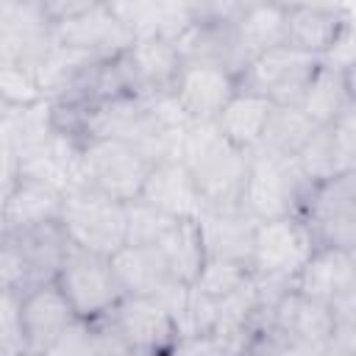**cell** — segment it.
Returning <instances> with one entry per match:
<instances>
[{"label":"cell","instance_id":"obj_21","mask_svg":"<svg viewBox=\"0 0 356 356\" xmlns=\"http://www.w3.org/2000/svg\"><path fill=\"white\" fill-rule=\"evenodd\" d=\"M234 36L242 61L286 44V6L273 3H242L234 19Z\"/></svg>","mask_w":356,"mask_h":356},{"label":"cell","instance_id":"obj_29","mask_svg":"<svg viewBox=\"0 0 356 356\" xmlns=\"http://www.w3.org/2000/svg\"><path fill=\"white\" fill-rule=\"evenodd\" d=\"M125 211H128V245L134 248H153L175 222V217L159 211L142 197L125 203Z\"/></svg>","mask_w":356,"mask_h":356},{"label":"cell","instance_id":"obj_22","mask_svg":"<svg viewBox=\"0 0 356 356\" xmlns=\"http://www.w3.org/2000/svg\"><path fill=\"white\" fill-rule=\"evenodd\" d=\"M348 17V6H286V44L320 58Z\"/></svg>","mask_w":356,"mask_h":356},{"label":"cell","instance_id":"obj_16","mask_svg":"<svg viewBox=\"0 0 356 356\" xmlns=\"http://www.w3.org/2000/svg\"><path fill=\"white\" fill-rule=\"evenodd\" d=\"M61 209L64 192L39 181L17 178V184L3 192V234H22L61 222Z\"/></svg>","mask_w":356,"mask_h":356},{"label":"cell","instance_id":"obj_24","mask_svg":"<svg viewBox=\"0 0 356 356\" xmlns=\"http://www.w3.org/2000/svg\"><path fill=\"white\" fill-rule=\"evenodd\" d=\"M273 108H275L273 100H267L256 92L239 89L231 97V103L222 108V114L217 117V128L234 147L250 153L261 145Z\"/></svg>","mask_w":356,"mask_h":356},{"label":"cell","instance_id":"obj_18","mask_svg":"<svg viewBox=\"0 0 356 356\" xmlns=\"http://www.w3.org/2000/svg\"><path fill=\"white\" fill-rule=\"evenodd\" d=\"M75 317V309L56 281L39 284L22 295V328L33 350H44Z\"/></svg>","mask_w":356,"mask_h":356},{"label":"cell","instance_id":"obj_12","mask_svg":"<svg viewBox=\"0 0 356 356\" xmlns=\"http://www.w3.org/2000/svg\"><path fill=\"white\" fill-rule=\"evenodd\" d=\"M111 314L136 353L170 356L181 339L175 320L156 298H122Z\"/></svg>","mask_w":356,"mask_h":356},{"label":"cell","instance_id":"obj_7","mask_svg":"<svg viewBox=\"0 0 356 356\" xmlns=\"http://www.w3.org/2000/svg\"><path fill=\"white\" fill-rule=\"evenodd\" d=\"M56 284L67 295L70 306L83 320H97L114 312V306L122 300V292L117 286L111 261L106 256H97L92 250H83L70 242L64 261L58 267Z\"/></svg>","mask_w":356,"mask_h":356},{"label":"cell","instance_id":"obj_27","mask_svg":"<svg viewBox=\"0 0 356 356\" xmlns=\"http://www.w3.org/2000/svg\"><path fill=\"white\" fill-rule=\"evenodd\" d=\"M314 134H317V125L298 106H275L259 147L281 156H298Z\"/></svg>","mask_w":356,"mask_h":356},{"label":"cell","instance_id":"obj_39","mask_svg":"<svg viewBox=\"0 0 356 356\" xmlns=\"http://www.w3.org/2000/svg\"><path fill=\"white\" fill-rule=\"evenodd\" d=\"M22 356H47L44 350H28V353H22Z\"/></svg>","mask_w":356,"mask_h":356},{"label":"cell","instance_id":"obj_13","mask_svg":"<svg viewBox=\"0 0 356 356\" xmlns=\"http://www.w3.org/2000/svg\"><path fill=\"white\" fill-rule=\"evenodd\" d=\"M139 197L175 220H200L206 214L203 192L184 161L153 164Z\"/></svg>","mask_w":356,"mask_h":356},{"label":"cell","instance_id":"obj_15","mask_svg":"<svg viewBox=\"0 0 356 356\" xmlns=\"http://www.w3.org/2000/svg\"><path fill=\"white\" fill-rule=\"evenodd\" d=\"M81 147H83V142L78 136L56 131L42 147H36L25 159H19L17 178L39 181V184H47L67 195L70 189L83 184L81 181Z\"/></svg>","mask_w":356,"mask_h":356},{"label":"cell","instance_id":"obj_25","mask_svg":"<svg viewBox=\"0 0 356 356\" xmlns=\"http://www.w3.org/2000/svg\"><path fill=\"white\" fill-rule=\"evenodd\" d=\"M108 261H111V270H114L122 298H156L167 281H175L167 275L164 264L159 261V256L150 248L125 245Z\"/></svg>","mask_w":356,"mask_h":356},{"label":"cell","instance_id":"obj_40","mask_svg":"<svg viewBox=\"0 0 356 356\" xmlns=\"http://www.w3.org/2000/svg\"><path fill=\"white\" fill-rule=\"evenodd\" d=\"M136 356H153V353H136Z\"/></svg>","mask_w":356,"mask_h":356},{"label":"cell","instance_id":"obj_1","mask_svg":"<svg viewBox=\"0 0 356 356\" xmlns=\"http://www.w3.org/2000/svg\"><path fill=\"white\" fill-rule=\"evenodd\" d=\"M181 161L195 175L206 211L242 209V192L248 181V153L234 147L217 128V122H195L186 131Z\"/></svg>","mask_w":356,"mask_h":356},{"label":"cell","instance_id":"obj_26","mask_svg":"<svg viewBox=\"0 0 356 356\" xmlns=\"http://www.w3.org/2000/svg\"><path fill=\"white\" fill-rule=\"evenodd\" d=\"M353 103L350 97V86H348V75L345 72H337V70H328V67H317V72L312 75L298 108L317 125V128H325L331 125L348 106Z\"/></svg>","mask_w":356,"mask_h":356},{"label":"cell","instance_id":"obj_37","mask_svg":"<svg viewBox=\"0 0 356 356\" xmlns=\"http://www.w3.org/2000/svg\"><path fill=\"white\" fill-rule=\"evenodd\" d=\"M323 356H356V353L353 350H345V348H337V345H328L323 350Z\"/></svg>","mask_w":356,"mask_h":356},{"label":"cell","instance_id":"obj_41","mask_svg":"<svg viewBox=\"0 0 356 356\" xmlns=\"http://www.w3.org/2000/svg\"><path fill=\"white\" fill-rule=\"evenodd\" d=\"M353 259H356V248H353Z\"/></svg>","mask_w":356,"mask_h":356},{"label":"cell","instance_id":"obj_31","mask_svg":"<svg viewBox=\"0 0 356 356\" xmlns=\"http://www.w3.org/2000/svg\"><path fill=\"white\" fill-rule=\"evenodd\" d=\"M33 350L22 328V295L3 289L0 298V356H22Z\"/></svg>","mask_w":356,"mask_h":356},{"label":"cell","instance_id":"obj_2","mask_svg":"<svg viewBox=\"0 0 356 356\" xmlns=\"http://www.w3.org/2000/svg\"><path fill=\"white\" fill-rule=\"evenodd\" d=\"M312 189L314 186L306 181L295 156H281L264 147L248 153V181L242 192V209L256 222L303 214Z\"/></svg>","mask_w":356,"mask_h":356},{"label":"cell","instance_id":"obj_32","mask_svg":"<svg viewBox=\"0 0 356 356\" xmlns=\"http://www.w3.org/2000/svg\"><path fill=\"white\" fill-rule=\"evenodd\" d=\"M325 131L334 147L339 175L356 170V103H350L331 125H325Z\"/></svg>","mask_w":356,"mask_h":356},{"label":"cell","instance_id":"obj_4","mask_svg":"<svg viewBox=\"0 0 356 356\" xmlns=\"http://www.w3.org/2000/svg\"><path fill=\"white\" fill-rule=\"evenodd\" d=\"M61 228L72 245L111 259L128 245V211L122 200H114L92 186H75L64 195Z\"/></svg>","mask_w":356,"mask_h":356},{"label":"cell","instance_id":"obj_36","mask_svg":"<svg viewBox=\"0 0 356 356\" xmlns=\"http://www.w3.org/2000/svg\"><path fill=\"white\" fill-rule=\"evenodd\" d=\"M92 331H95V350H97V356H136L134 345L128 342V337L117 325L114 314L92 320Z\"/></svg>","mask_w":356,"mask_h":356},{"label":"cell","instance_id":"obj_35","mask_svg":"<svg viewBox=\"0 0 356 356\" xmlns=\"http://www.w3.org/2000/svg\"><path fill=\"white\" fill-rule=\"evenodd\" d=\"M320 64L337 72H350L356 70V17L350 14L345 19V25L339 28V33L334 36V42L328 44V50L320 56Z\"/></svg>","mask_w":356,"mask_h":356},{"label":"cell","instance_id":"obj_30","mask_svg":"<svg viewBox=\"0 0 356 356\" xmlns=\"http://www.w3.org/2000/svg\"><path fill=\"white\" fill-rule=\"evenodd\" d=\"M0 97L8 108H25L39 100H47L39 86L36 70L22 64H0Z\"/></svg>","mask_w":356,"mask_h":356},{"label":"cell","instance_id":"obj_14","mask_svg":"<svg viewBox=\"0 0 356 356\" xmlns=\"http://www.w3.org/2000/svg\"><path fill=\"white\" fill-rule=\"evenodd\" d=\"M267 325L286 339H298L325 350L337 328V314L328 303L312 300L292 289L278 300L273 312H267Z\"/></svg>","mask_w":356,"mask_h":356},{"label":"cell","instance_id":"obj_9","mask_svg":"<svg viewBox=\"0 0 356 356\" xmlns=\"http://www.w3.org/2000/svg\"><path fill=\"white\" fill-rule=\"evenodd\" d=\"M317 248H337L353 253L356 248V170L342 172L312 189L300 214Z\"/></svg>","mask_w":356,"mask_h":356},{"label":"cell","instance_id":"obj_8","mask_svg":"<svg viewBox=\"0 0 356 356\" xmlns=\"http://www.w3.org/2000/svg\"><path fill=\"white\" fill-rule=\"evenodd\" d=\"M317 67V56L281 44L245 64V70L239 72V89L256 92L275 106H298Z\"/></svg>","mask_w":356,"mask_h":356},{"label":"cell","instance_id":"obj_6","mask_svg":"<svg viewBox=\"0 0 356 356\" xmlns=\"http://www.w3.org/2000/svg\"><path fill=\"white\" fill-rule=\"evenodd\" d=\"M150 167L136 147L117 139H89L81 147V181L122 203L142 195Z\"/></svg>","mask_w":356,"mask_h":356},{"label":"cell","instance_id":"obj_19","mask_svg":"<svg viewBox=\"0 0 356 356\" xmlns=\"http://www.w3.org/2000/svg\"><path fill=\"white\" fill-rule=\"evenodd\" d=\"M353 281H356L353 253L337 250V248H317V253L309 259V264L295 278V289L334 309V303L350 289Z\"/></svg>","mask_w":356,"mask_h":356},{"label":"cell","instance_id":"obj_11","mask_svg":"<svg viewBox=\"0 0 356 356\" xmlns=\"http://www.w3.org/2000/svg\"><path fill=\"white\" fill-rule=\"evenodd\" d=\"M120 67L125 72L131 95L147 97L156 92L175 89V81L184 70V56L170 39H136L128 53L120 56Z\"/></svg>","mask_w":356,"mask_h":356},{"label":"cell","instance_id":"obj_5","mask_svg":"<svg viewBox=\"0 0 356 356\" xmlns=\"http://www.w3.org/2000/svg\"><path fill=\"white\" fill-rule=\"evenodd\" d=\"M314 253H317V239L300 214L267 220L256 225L250 270L259 278L295 284V278Z\"/></svg>","mask_w":356,"mask_h":356},{"label":"cell","instance_id":"obj_20","mask_svg":"<svg viewBox=\"0 0 356 356\" xmlns=\"http://www.w3.org/2000/svg\"><path fill=\"white\" fill-rule=\"evenodd\" d=\"M256 220L245 209H222V211H206L200 217L203 245L206 253L214 259H228L250 267L253 259V236H256Z\"/></svg>","mask_w":356,"mask_h":356},{"label":"cell","instance_id":"obj_17","mask_svg":"<svg viewBox=\"0 0 356 356\" xmlns=\"http://www.w3.org/2000/svg\"><path fill=\"white\" fill-rule=\"evenodd\" d=\"M114 14L131 25L136 39H170L178 42L184 33H189L197 25L195 3H178V0H125L111 3Z\"/></svg>","mask_w":356,"mask_h":356},{"label":"cell","instance_id":"obj_33","mask_svg":"<svg viewBox=\"0 0 356 356\" xmlns=\"http://www.w3.org/2000/svg\"><path fill=\"white\" fill-rule=\"evenodd\" d=\"M36 284L33 273H31V264L25 261L22 250L3 236V250H0V289H11V292H31Z\"/></svg>","mask_w":356,"mask_h":356},{"label":"cell","instance_id":"obj_34","mask_svg":"<svg viewBox=\"0 0 356 356\" xmlns=\"http://www.w3.org/2000/svg\"><path fill=\"white\" fill-rule=\"evenodd\" d=\"M44 353H47V356H97L92 320L75 317V320L44 348Z\"/></svg>","mask_w":356,"mask_h":356},{"label":"cell","instance_id":"obj_38","mask_svg":"<svg viewBox=\"0 0 356 356\" xmlns=\"http://www.w3.org/2000/svg\"><path fill=\"white\" fill-rule=\"evenodd\" d=\"M348 86H350V97H353V103H356V70L348 72Z\"/></svg>","mask_w":356,"mask_h":356},{"label":"cell","instance_id":"obj_10","mask_svg":"<svg viewBox=\"0 0 356 356\" xmlns=\"http://www.w3.org/2000/svg\"><path fill=\"white\" fill-rule=\"evenodd\" d=\"M172 92L192 122H217L239 92V75L211 61H184Z\"/></svg>","mask_w":356,"mask_h":356},{"label":"cell","instance_id":"obj_3","mask_svg":"<svg viewBox=\"0 0 356 356\" xmlns=\"http://www.w3.org/2000/svg\"><path fill=\"white\" fill-rule=\"evenodd\" d=\"M53 19V39L64 47L83 50L100 61L120 58L136 42L131 25H125L111 3L97 0H67V3H44Z\"/></svg>","mask_w":356,"mask_h":356},{"label":"cell","instance_id":"obj_23","mask_svg":"<svg viewBox=\"0 0 356 356\" xmlns=\"http://www.w3.org/2000/svg\"><path fill=\"white\" fill-rule=\"evenodd\" d=\"M164 264L167 275L181 284H195L209 253L203 245L200 220H175L170 231L150 248Z\"/></svg>","mask_w":356,"mask_h":356},{"label":"cell","instance_id":"obj_28","mask_svg":"<svg viewBox=\"0 0 356 356\" xmlns=\"http://www.w3.org/2000/svg\"><path fill=\"white\" fill-rule=\"evenodd\" d=\"M250 275H253V270L248 264L209 256L206 264H203V270H200V275H197V281L192 286L197 292H203L206 298H211V300H222L225 295H231L234 289H239Z\"/></svg>","mask_w":356,"mask_h":356}]
</instances>
